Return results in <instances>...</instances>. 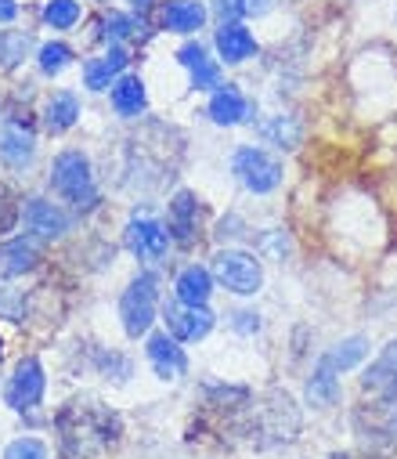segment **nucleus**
<instances>
[{
  "label": "nucleus",
  "mask_w": 397,
  "mask_h": 459,
  "mask_svg": "<svg viewBox=\"0 0 397 459\" xmlns=\"http://www.w3.org/2000/svg\"><path fill=\"white\" fill-rule=\"evenodd\" d=\"M76 117H80V101H76V94L58 91V94L47 101V108H44V127H47L51 134H65V131L76 124Z\"/></svg>",
  "instance_id": "nucleus-20"
},
{
  "label": "nucleus",
  "mask_w": 397,
  "mask_h": 459,
  "mask_svg": "<svg viewBox=\"0 0 397 459\" xmlns=\"http://www.w3.org/2000/svg\"><path fill=\"white\" fill-rule=\"evenodd\" d=\"M167 325H170V336L174 340H203L210 329H213V315L206 307H167Z\"/></svg>",
  "instance_id": "nucleus-12"
},
{
  "label": "nucleus",
  "mask_w": 397,
  "mask_h": 459,
  "mask_svg": "<svg viewBox=\"0 0 397 459\" xmlns=\"http://www.w3.org/2000/svg\"><path fill=\"white\" fill-rule=\"evenodd\" d=\"M210 275H213L224 290H231V293H238V297L256 293L260 282H263L260 261H256L253 254H246V250H220V254L213 257V272H210Z\"/></svg>",
  "instance_id": "nucleus-4"
},
{
  "label": "nucleus",
  "mask_w": 397,
  "mask_h": 459,
  "mask_svg": "<svg viewBox=\"0 0 397 459\" xmlns=\"http://www.w3.org/2000/svg\"><path fill=\"white\" fill-rule=\"evenodd\" d=\"M167 228H170V239L181 243V247H192L195 236H199V203L192 192H177L170 199V210H167Z\"/></svg>",
  "instance_id": "nucleus-8"
},
{
  "label": "nucleus",
  "mask_w": 397,
  "mask_h": 459,
  "mask_svg": "<svg viewBox=\"0 0 397 459\" xmlns=\"http://www.w3.org/2000/svg\"><path fill=\"white\" fill-rule=\"evenodd\" d=\"M177 300L181 304H188V307H206V300H210V293H213V275L206 272V268H185L181 275H177Z\"/></svg>",
  "instance_id": "nucleus-19"
},
{
  "label": "nucleus",
  "mask_w": 397,
  "mask_h": 459,
  "mask_svg": "<svg viewBox=\"0 0 397 459\" xmlns=\"http://www.w3.org/2000/svg\"><path fill=\"white\" fill-rule=\"evenodd\" d=\"M33 152H37V145H33L30 127H22L15 120L4 124V131H0V160H4L8 167H15V170H22V167L33 163Z\"/></svg>",
  "instance_id": "nucleus-14"
},
{
  "label": "nucleus",
  "mask_w": 397,
  "mask_h": 459,
  "mask_svg": "<svg viewBox=\"0 0 397 459\" xmlns=\"http://www.w3.org/2000/svg\"><path fill=\"white\" fill-rule=\"evenodd\" d=\"M130 33H134V19H130V15H112V19H105V37H108V44H119V40H126Z\"/></svg>",
  "instance_id": "nucleus-31"
},
{
  "label": "nucleus",
  "mask_w": 397,
  "mask_h": 459,
  "mask_svg": "<svg viewBox=\"0 0 397 459\" xmlns=\"http://www.w3.org/2000/svg\"><path fill=\"white\" fill-rule=\"evenodd\" d=\"M44 22L55 26V30H73L80 22V4H76V0H47Z\"/></svg>",
  "instance_id": "nucleus-27"
},
{
  "label": "nucleus",
  "mask_w": 397,
  "mask_h": 459,
  "mask_svg": "<svg viewBox=\"0 0 397 459\" xmlns=\"http://www.w3.org/2000/svg\"><path fill=\"white\" fill-rule=\"evenodd\" d=\"M213 12H217V19H220V26H224V22H231L235 15H242V4H238V0H213Z\"/></svg>",
  "instance_id": "nucleus-33"
},
{
  "label": "nucleus",
  "mask_w": 397,
  "mask_h": 459,
  "mask_svg": "<svg viewBox=\"0 0 397 459\" xmlns=\"http://www.w3.org/2000/svg\"><path fill=\"white\" fill-rule=\"evenodd\" d=\"M246 112H249V105H246L242 91H235V87H220V91L213 94V101H210V117H213L217 124H224V127L242 124Z\"/></svg>",
  "instance_id": "nucleus-22"
},
{
  "label": "nucleus",
  "mask_w": 397,
  "mask_h": 459,
  "mask_svg": "<svg viewBox=\"0 0 397 459\" xmlns=\"http://www.w3.org/2000/svg\"><path fill=\"white\" fill-rule=\"evenodd\" d=\"M307 398H311L315 405L336 402V373L325 369V366H315V377L307 380Z\"/></svg>",
  "instance_id": "nucleus-26"
},
{
  "label": "nucleus",
  "mask_w": 397,
  "mask_h": 459,
  "mask_svg": "<svg viewBox=\"0 0 397 459\" xmlns=\"http://www.w3.org/2000/svg\"><path fill=\"white\" fill-rule=\"evenodd\" d=\"M4 459H47V448L37 437H19L4 448Z\"/></svg>",
  "instance_id": "nucleus-29"
},
{
  "label": "nucleus",
  "mask_w": 397,
  "mask_h": 459,
  "mask_svg": "<svg viewBox=\"0 0 397 459\" xmlns=\"http://www.w3.org/2000/svg\"><path fill=\"white\" fill-rule=\"evenodd\" d=\"M123 65H126V51H123V44H112L105 58H94L83 65V83L91 91H105V87H112V76L123 73Z\"/></svg>",
  "instance_id": "nucleus-18"
},
{
  "label": "nucleus",
  "mask_w": 397,
  "mask_h": 459,
  "mask_svg": "<svg viewBox=\"0 0 397 459\" xmlns=\"http://www.w3.org/2000/svg\"><path fill=\"white\" fill-rule=\"evenodd\" d=\"M206 22V8L199 0H167L163 4V30L170 33H195Z\"/></svg>",
  "instance_id": "nucleus-16"
},
{
  "label": "nucleus",
  "mask_w": 397,
  "mask_h": 459,
  "mask_svg": "<svg viewBox=\"0 0 397 459\" xmlns=\"http://www.w3.org/2000/svg\"><path fill=\"white\" fill-rule=\"evenodd\" d=\"M167 243H170V232H167L160 221H152V217H134V221L126 224V250L134 254V257H142V261L163 257L167 254Z\"/></svg>",
  "instance_id": "nucleus-6"
},
{
  "label": "nucleus",
  "mask_w": 397,
  "mask_h": 459,
  "mask_svg": "<svg viewBox=\"0 0 397 459\" xmlns=\"http://www.w3.org/2000/svg\"><path fill=\"white\" fill-rule=\"evenodd\" d=\"M0 311H4L12 322H19V315H22V300L12 286H0Z\"/></svg>",
  "instance_id": "nucleus-32"
},
{
  "label": "nucleus",
  "mask_w": 397,
  "mask_h": 459,
  "mask_svg": "<svg viewBox=\"0 0 397 459\" xmlns=\"http://www.w3.org/2000/svg\"><path fill=\"white\" fill-rule=\"evenodd\" d=\"M15 224H19V203L4 185H0V236L12 232Z\"/></svg>",
  "instance_id": "nucleus-30"
},
{
  "label": "nucleus",
  "mask_w": 397,
  "mask_h": 459,
  "mask_svg": "<svg viewBox=\"0 0 397 459\" xmlns=\"http://www.w3.org/2000/svg\"><path fill=\"white\" fill-rule=\"evenodd\" d=\"M145 83L138 76H119L112 83V108L119 112V117H138V112L145 108Z\"/></svg>",
  "instance_id": "nucleus-21"
},
{
  "label": "nucleus",
  "mask_w": 397,
  "mask_h": 459,
  "mask_svg": "<svg viewBox=\"0 0 397 459\" xmlns=\"http://www.w3.org/2000/svg\"><path fill=\"white\" fill-rule=\"evenodd\" d=\"M145 351H149L152 369H156L163 380H177V377L188 369V359H185V351L177 348V340H174L170 333H152Z\"/></svg>",
  "instance_id": "nucleus-10"
},
{
  "label": "nucleus",
  "mask_w": 397,
  "mask_h": 459,
  "mask_svg": "<svg viewBox=\"0 0 397 459\" xmlns=\"http://www.w3.org/2000/svg\"><path fill=\"white\" fill-rule=\"evenodd\" d=\"M51 188L65 203H73L76 210H94V203H98V185H94V174H91V160L83 152H76V149H69V152H62L55 160Z\"/></svg>",
  "instance_id": "nucleus-2"
},
{
  "label": "nucleus",
  "mask_w": 397,
  "mask_h": 459,
  "mask_svg": "<svg viewBox=\"0 0 397 459\" xmlns=\"http://www.w3.org/2000/svg\"><path fill=\"white\" fill-rule=\"evenodd\" d=\"M58 427H62V445L69 455H91L105 448L108 441H116L119 420L94 402H76L58 416Z\"/></svg>",
  "instance_id": "nucleus-1"
},
{
  "label": "nucleus",
  "mask_w": 397,
  "mask_h": 459,
  "mask_svg": "<svg viewBox=\"0 0 397 459\" xmlns=\"http://www.w3.org/2000/svg\"><path fill=\"white\" fill-rule=\"evenodd\" d=\"M19 15V4L15 0H0V22H12Z\"/></svg>",
  "instance_id": "nucleus-35"
},
{
  "label": "nucleus",
  "mask_w": 397,
  "mask_h": 459,
  "mask_svg": "<svg viewBox=\"0 0 397 459\" xmlns=\"http://www.w3.org/2000/svg\"><path fill=\"white\" fill-rule=\"evenodd\" d=\"M365 351H368V343H365L361 336H350V340H343V343H336V348H332L329 355H322V362H318V366H325V369H332V373L340 377L343 369H350V366H358V362L365 359Z\"/></svg>",
  "instance_id": "nucleus-23"
},
{
  "label": "nucleus",
  "mask_w": 397,
  "mask_h": 459,
  "mask_svg": "<svg viewBox=\"0 0 397 459\" xmlns=\"http://www.w3.org/2000/svg\"><path fill=\"white\" fill-rule=\"evenodd\" d=\"M217 51H220L224 62H246V58H253L256 40L242 22H224L217 30Z\"/></svg>",
  "instance_id": "nucleus-17"
},
{
  "label": "nucleus",
  "mask_w": 397,
  "mask_h": 459,
  "mask_svg": "<svg viewBox=\"0 0 397 459\" xmlns=\"http://www.w3.org/2000/svg\"><path fill=\"white\" fill-rule=\"evenodd\" d=\"M231 167H235V178H238L249 192H256V195L275 192V188L282 185V163H279L272 152H263V149H253V145L238 149Z\"/></svg>",
  "instance_id": "nucleus-5"
},
{
  "label": "nucleus",
  "mask_w": 397,
  "mask_h": 459,
  "mask_svg": "<svg viewBox=\"0 0 397 459\" xmlns=\"http://www.w3.org/2000/svg\"><path fill=\"white\" fill-rule=\"evenodd\" d=\"M44 398V366L37 359H22L12 384H8V405L26 412Z\"/></svg>",
  "instance_id": "nucleus-7"
},
{
  "label": "nucleus",
  "mask_w": 397,
  "mask_h": 459,
  "mask_svg": "<svg viewBox=\"0 0 397 459\" xmlns=\"http://www.w3.org/2000/svg\"><path fill=\"white\" fill-rule=\"evenodd\" d=\"M329 459H350V455H329Z\"/></svg>",
  "instance_id": "nucleus-36"
},
{
  "label": "nucleus",
  "mask_w": 397,
  "mask_h": 459,
  "mask_svg": "<svg viewBox=\"0 0 397 459\" xmlns=\"http://www.w3.org/2000/svg\"><path fill=\"white\" fill-rule=\"evenodd\" d=\"M238 4H242V15H263L275 8V0H238Z\"/></svg>",
  "instance_id": "nucleus-34"
},
{
  "label": "nucleus",
  "mask_w": 397,
  "mask_h": 459,
  "mask_svg": "<svg viewBox=\"0 0 397 459\" xmlns=\"http://www.w3.org/2000/svg\"><path fill=\"white\" fill-rule=\"evenodd\" d=\"M177 58H181V65L192 73V87H199V91L220 87V69H217V62L206 55L203 44H185V48L177 51Z\"/></svg>",
  "instance_id": "nucleus-15"
},
{
  "label": "nucleus",
  "mask_w": 397,
  "mask_h": 459,
  "mask_svg": "<svg viewBox=\"0 0 397 459\" xmlns=\"http://www.w3.org/2000/svg\"><path fill=\"white\" fill-rule=\"evenodd\" d=\"M156 300H160V279L152 272L138 275L123 290V300H119V318H123V329L126 336H142L149 333V325L156 322Z\"/></svg>",
  "instance_id": "nucleus-3"
},
{
  "label": "nucleus",
  "mask_w": 397,
  "mask_h": 459,
  "mask_svg": "<svg viewBox=\"0 0 397 459\" xmlns=\"http://www.w3.org/2000/svg\"><path fill=\"white\" fill-rule=\"evenodd\" d=\"M22 217H26V228L33 232V239H58V236H65V228H69V217L47 199H30Z\"/></svg>",
  "instance_id": "nucleus-9"
},
{
  "label": "nucleus",
  "mask_w": 397,
  "mask_h": 459,
  "mask_svg": "<svg viewBox=\"0 0 397 459\" xmlns=\"http://www.w3.org/2000/svg\"><path fill=\"white\" fill-rule=\"evenodd\" d=\"M260 131H263V138L275 142V145H282V149H297V145H300V124H297L293 117H275V120L263 124Z\"/></svg>",
  "instance_id": "nucleus-25"
},
{
  "label": "nucleus",
  "mask_w": 397,
  "mask_h": 459,
  "mask_svg": "<svg viewBox=\"0 0 397 459\" xmlns=\"http://www.w3.org/2000/svg\"><path fill=\"white\" fill-rule=\"evenodd\" d=\"M69 62H73V48H69V44H44V48H40V69H44L47 76L62 73Z\"/></svg>",
  "instance_id": "nucleus-28"
},
{
  "label": "nucleus",
  "mask_w": 397,
  "mask_h": 459,
  "mask_svg": "<svg viewBox=\"0 0 397 459\" xmlns=\"http://www.w3.org/2000/svg\"><path fill=\"white\" fill-rule=\"evenodd\" d=\"M37 264H40L37 239H8V243H0V275H4V279L26 275Z\"/></svg>",
  "instance_id": "nucleus-13"
},
{
  "label": "nucleus",
  "mask_w": 397,
  "mask_h": 459,
  "mask_svg": "<svg viewBox=\"0 0 397 459\" xmlns=\"http://www.w3.org/2000/svg\"><path fill=\"white\" fill-rule=\"evenodd\" d=\"M33 48V37L30 33H19V30H4L0 33V65L4 69H15Z\"/></svg>",
  "instance_id": "nucleus-24"
},
{
  "label": "nucleus",
  "mask_w": 397,
  "mask_h": 459,
  "mask_svg": "<svg viewBox=\"0 0 397 459\" xmlns=\"http://www.w3.org/2000/svg\"><path fill=\"white\" fill-rule=\"evenodd\" d=\"M361 387L372 394H383V398H397V340L386 343L383 355L365 369Z\"/></svg>",
  "instance_id": "nucleus-11"
}]
</instances>
